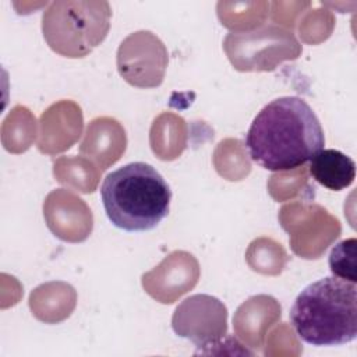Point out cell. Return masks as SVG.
Segmentation results:
<instances>
[{
    "instance_id": "6",
    "label": "cell",
    "mask_w": 357,
    "mask_h": 357,
    "mask_svg": "<svg viewBox=\"0 0 357 357\" xmlns=\"http://www.w3.org/2000/svg\"><path fill=\"white\" fill-rule=\"evenodd\" d=\"M312 178L331 191L351 185L356 178L354 160L337 149H321L310 163Z\"/></svg>"
},
{
    "instance_id": "1",
    "label": "cell",
    "mask_w": 357,
    "mask_h": 357,
    "mask_svg": "<svg viewBox=\"0 0 357 357\" xmlns=\"http://www.w3.org/2000/svg\"><path fill=\"white\" fill-rule=\"evenodd\" d=\"M324 145V130L317 114L298 96L269 102L245 134L251 159L271 172L293 170L311 160Z\"/></svg>"
},
{
    "instance_id": "3",
    "label": "cell",
    "mask_w": 357,
    "mask_h": 357,
    "mask_svg": "<svg viewBox=\"0 0 357 357\" xmlns=\"http://www.w3.org/2000/svg\"><path fill=\"white\" fill-rule=\"evenodd\" d=\"M100 199L116 227L126 231H148L169 215L172 191L153 166L132 162L103 178Z\"/></svg>"
},
{
    "instance_id": "2",
    "label": "cell",
    "mask_w": 357,
    "mask_h": 357,
    "mask_svg": "<svg viewBox=\"0 0 357 357\" xmlns=\"http://www.w3.org/2000/svg\"><path fill=\"white\" fill-rule=\"evenodd\" d=\"M290 322L312 346H340L357 337V286L337 276L322 278L296 297Z\"/></svg>"
},
{
    "instance_id": "4",
    "label": "cell",
    "mask_w": 357,
    "mask_h": 357,
    "mask_svg": "<svg viewBox=\"0 0 357 357\" xmlns=\"http://www.w3.org/2000/svg\"><path fill=\"white\" fill-rule=\"evenodd\" d=\"M106 1H54L43 14V36L49 46L67 57H84L109 31Z\"/></svg>"
},
{
    "instance_id": "5",
    "label": "cell",
    "mask_w": 357,
    "mask_h": 357,
    "mask_svg": "<svg viewBox=\"0 0 357 357\" xmlns=\"http://www.w3.org/2000/svg\"><path fill=\"white\" fill-rule=\"evenodd\" d=\"M223 45L229 60L238 71H272L282 61L297 59L301 52L294 35L278 25L250 32H230Z\"/></svg>"
},
{
    "instance_id": "7",
    "label": "cell",
    "mask_w": 357,
    "mask_h": 357,
    "mask_svg": "<svg viewBox=\"0 0 357 357\" xmlns=\"http://www.w3.org/2000/svg\"><path fill=\"white\" fill-rule=\"evenodd\" d=\"M356 245L357 241L354 237L346 238L337 243L329 255V268L333 276H337L343 280L356 283Z\"/></svg>"
}]
</instances>
